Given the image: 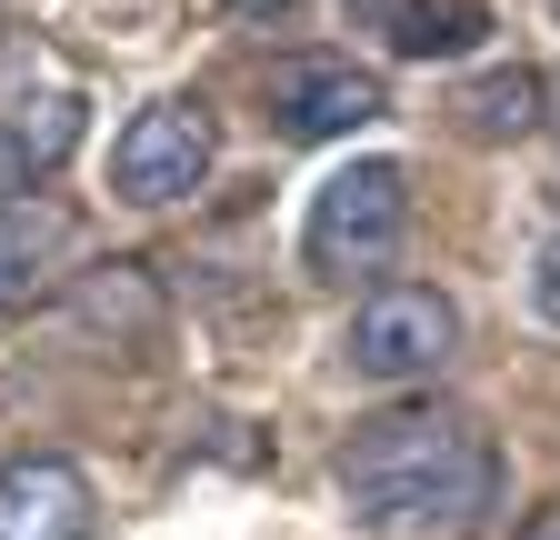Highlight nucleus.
I'll list each match as a JSON object with an SVG mask.
<instances>
[{"instance_id":"1","label":"nucleus","mask_w":560,"mask_h":540,"mask_svg":"<svg viewBox=\"0 0 560 540\" xmlns=\"http://www.w3.org/2000/svg\"><path fill=\"white\" fill-rule=\"evenodd\" d=\"M330 481H340V510L371 540H480L511 491V460L470 411L420 400V411H381L350 431Z\"/></svg>"},{"instance_id":"2","label":"nucleus","mask_w":560,"mask_h":540,"mask_svg":"<svg viewBox=\"0 0 560 540\" xmlns=\"http://www.w3.org/2000/svg\"><path fill=\"white\" fill-rule=\"evenodd\" d=\"M410 231V171L400 161H340L320 190H311V211H301V260L320 270V281H371V270L400 250Z\"/></svg>"},{"instance_id":"3","label":"nucleus","mask_w":560,"mask_h":540,"mask_svg":"<svg viewBox=\"0 0 560 540\" xmlns=\"http://www.w3.org/2000/svg\"><path fill=\"white\" fill-rule=\"evenodd\" d=\"M451 351H460V310H451V291H371L361 310H350V330H340V361H350V380H371V390H410V380H431V371H451Z\"/></svg>"},{"instance_id":"4","label":"nucleus","mask_w":560,"mask_h":540,"mask_svg":"<svg viewBox=\"0 0 560 540\" xmlns=\"http://www.w3.org/2000/svg\"><path fill=\"white\" fill-rule=\"evenodd\" d=\"M210 161H221V120H210L190 91L130 110V130L110 141V190L140 200V211H171V200H190L210 180Z\"/></svg>"},{"instance_id":"5","label":"nucleus","mask_w":560,"mask_h":540,"mask_svg":"<svg viewBox=\"0 0 560 540\" xmlns=\"http://www.w3.org/2000/svg\"><path fill=\"white\" fill-rule=\"evenodd\" d=\"M260 110L280 141H350V130H371L390 101H381V71H361V60H270L260 81Z\"/></svg>"},{"instance_id":"6","label":"nucleus","mask_w":560,"mask_h":540,"mask_svg":"<svg viewBox=\"0 0 560 540\" xmlns=\"http://www.w3.org/2000/svg\"><path fill=\"white\" fill-rule=\"evenodd\" d=\"M0 540H91V481L50 450L11 460L0 470Z\"/></svg>"},{"instance_id":"7","label":"nucleus","mask_w":560,"mask_h":540,"mask_svg":"<svg viewBox=\"0 0 560 540\" xmlns=\"http://www.w3.org/2000/svg\"><path fill=\"white\" fill-rule=\"evenodd\" d=\"M350 21H361L390 60H460L490 31L480 0H350Z\"/></svg>"},{"instance_id":"8","label":"nucleus","mask_w":560,"mask_h":540,"mask_svg":"<svg viewBox=\"0 0 560 540\" xmlns=\"http://www.w3.org/2000/svg\"><path fill=\"white\" fill-rule=\"evenodd\" d=\"M70 151H81V101H70V91L11 101V110H0V200H11V190H40Z\"/></svg>"},{"instance_id":"9","label":"nucleus","mask_w":560,"mask_h":540,"mask_svg":"<svg viewBox=\"0 0 560 540\" xmlns=\"http://www.w3.org/2000/svg\"><path fill=\"white\" fill-rule=\"evenodd\" d=\"M70 260V221L31 211V200H0V310H31Z\"/></svg>"},{"instance_id":"10","label":"nucleus","mask_w":560,"mask_h":540,"mask_svg":"<svg viewBox=\"0 0 560 540\" xmlns=\"http://www.w3.org/2000/svg\"><path fill=\"white\" fill-rule=\"evenodd\" d=\"M530 120H540V71L530 60H501V71H480L460 91V130L470 141H521Z\"/></svg>"},{"instance_id":"11","label":"nucleus","mask_w":560,"mask_h":540,"mask_svg":"<svg viewBox=\"0 0 560 540\" xmlns=\"http://www.w3.org/2000/svg\"><path fill=\"white\" fill-rule=\"evenodd\" d=\"M530 310L560 330V240H540V260H530Z\"/></svg>"},{"instance_id":"12","label":"nucleus","mask_w":560,"mask_h":540,"mask_svg":"<svg viewBox=\"0 0 560 540\" xmlns=\"http://www.w3.org/2000/svg\"><path fill=\"white\" fill-rule=\"evenodd\" d=\"M521 540H560V510H540V520H530V530H521Z\"/></svg>"}]
</instances>
